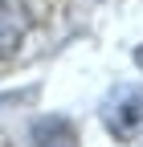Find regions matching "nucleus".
<instances>
[{
    "label": "nucleus",
    "instance_id": "nucleus-1",
    "mask_svg": "<svg viewBox=\"0 0 143 147\" xmlns=\"http://www.w3.org/2000/svg\"><path fill=\"white\" fill-rule=\"evenodd\" d=\"M98 119L106 127V135L119 143H135L143 135V86H119L106 94Z\"/></svg>",
    "mask_w": 143,
    "mask_h": 147
},
{
    "label": "nucleus",
    "instance_id": "nucleus-2",
    "mask_svg": "<svg viewBox=\"0 0 143 147\" xmlns=\"http://www.w3.org/2000/svg\"><path fill=\"white\" fill-rule=\"evenodd\" d=\"M29 37V12L21 0H0V61H8Z\"/></svg>",
    "mask_w": 143,
    "mask_h": 147
},
{
    "label": "nucleus",
    "instance_id": "nucleus-3",
    "mask_svg": "<svg viewBox=\"0 0 143 147\" xmlns=\"http://www.w3.org/2000/svg\"><path fill=\"white\" fill-rule=\"evenodd\" d=\"M29 147H82V139L65 115H45L29 127Z\"/></svg>",
    "mask_w": 143,
    "mask_h": 147
}]
</instances>
